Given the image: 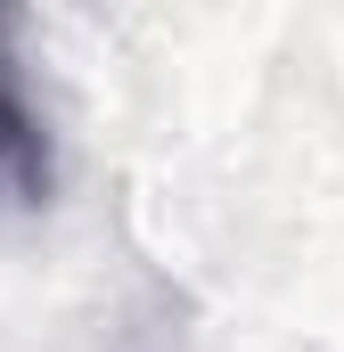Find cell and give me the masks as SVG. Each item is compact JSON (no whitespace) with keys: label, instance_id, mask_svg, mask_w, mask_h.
I'll return each instance as SVG.
<instances>
[{"label":"cell","instance_id":"1","mask_svg":"<svg viewBox=\"0 0 344 352\" xmlns=\"http://www.w3.org/2000/svg\"><path fill=\"white\" fill-rule=\"evenodd\" d=\"M50 197V123L33 107V82L8 50V16H0V213H33Z\"/></svg>","mask_w":344,"mask_h":352}]
</instances>
